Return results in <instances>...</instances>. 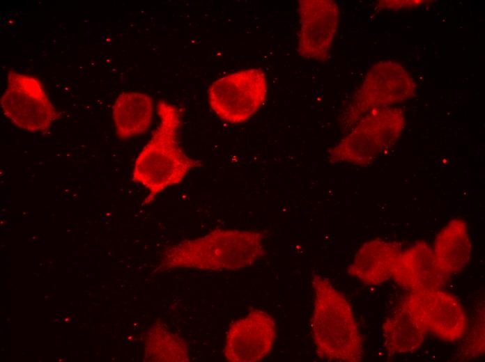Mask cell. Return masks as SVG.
<instances>
[{"label": "cell", "mask_w": 485, "mask_h": 362, "mask_svg": "<svg viewBox=\"0 0 485 362\" xmlns=\"http://www.w3.org/2000/svg\"><path fill=\"white\" fill-rule=\"evenodd\" d=\"M314 292L311 331L320 359L333 362H358L363 356L362 340L352 308L330 281L314 272Z\"/></svg>", "instance_id": "6da1fadb"}, {"label": "cell", "mask_w": 485, "mask_h": 362, "mask_svg": "<svg viewBox=\"0 0 485 362\" xmlns=\"http://www.w3.org/2000/svg\"><path fill=\"white\" fill-rule=\"evenodd\" d=\"M160 123L137 157L132 180L149 192L144 203L165 189L183 181L199 162L188 157L179 144L180 113L176 107L161 100L157 104Z\"/></svg>", "instance_id": "7a4b0ae2"}, {"label": "cell", "mask_w": 485, "mask_h": 362, "mask_svg": "<svg viewBox=\"0 0 485 362\" xmlns=\"http://www.w3.org/2000/svg\"><path fill=\"white\" fill-rule=\"evenodd\" d=\"M263 235L256 231L218 229L168 247L162 256L164 269L236 270L254 264L264 253Z\"/></svg>", "instance_id": "3957f363"}, {"label": "cell", "mask_w": 485, "mask_h": 362, "mask_svg": "<svg viewBox=\"0 0 485 362\" xmlns=\"http://www.w3.org/2000/svg\"><path fill=\"white\" fill-rule=\"evenodd\" d=\"M404 125V114L399 108L371 110L330 150L329 161L353 165L371 164L395 144Z\"/></svg>", "instance_id": "277c9868"}, {"label": "cell", "mask_w": 485, "mask_h": 362, "mask_svg": "<svg viewBox=\"0 0 485 362\" xmlns=\"http://www.w3.org/2000/svg\"><path fill=\"white\" fill-rule=\"evenodd\" d=\"M268 92L265 72L252 68L229 74L208 88V102L222 120L232 124L248 120L263 104Z\"/></svg>", "instance_id": "5b68a950"}, {"label": "cell", "mask_w": 485, "mask_h": 362, "mask_svg": "<svg viewBox=\"0 0 485 362\" xmlns=\"http://www.w3.org/2000/svg\"><path fill=\"white\" fill-rule=\"evenodd\" d=\"M416 85L398 62L380 61L372 66L346 109L344 120L355 124L371 110L388 107L410 98Z\"/></svg>", "instance_id": "8992f818"}, {"label": "cell", "mask_w": 485, "mask_h": 362, "mask_svg": "<svg viewBox=\"0 0 485 362\" xmlns=\"http://www.w3.org/2000/svg\"><path fill=\"white\" fill-rule=\"evenodd\" d=\"M1 98L3 114L17 127L31 132L46 131L59 115L36 77L9 71Z\"/></svg>", "instance_id": "52a82bcc"}, {"label": "cell", "mask_w": 485, "mask_h": 362, "mask_svg": "<svg viewBox=\"0 0 485 362\" xmlns=\"http://www.w3.org/2000/svg\"><path fill=\"white\" fill-rule=\"evenodd\" d=\"M402 302L426 333L447 342L464 336L467 317L454 295L442 289L413 291Z\"/></svg>", "instance_id": "ba28073f"}, {"label": "cell", "mask_w": 485, "mask_h": 362, "mask_svg": "<svg viewBox=\"0 0 485 362\" xmlns=\"http://www.w3.org/2000/svg\"><path fill=\"white\" fill-rule=\"evenodd\" d=\"M273 318L261 310L233 322L225 340L224 354L231 362H256L271 351L275 338Z\"/></svg>", "instance_id": "9c48e42d"}, {"label": "cell", "mask_w": 485, "mask_h": 362, "mask_svg": "<svg viewBox=\"0 0 485 362\" xmlns=\"http://www.w3.org/2000/svg\"><path fill=\"white\" fill-rule=\"evenodd\" d=\"M298 52L308 59L326 57L336 35L339 10L332 0H299Z\"/></svg>", "instance_id": "30bf717a"}, {"label": "cell", "mask_w": 485, "mask_h": 362, "mask_svg": "<svg viewBox=\"0 0 485 362\" xmlns=\"http://www.w3.org/2000/svg\"><path fill=\"white\" fill-rule=\"evenodd\" d=\"M392 278L411 292L442 289L447 281L436 264L431 246L422 240L401 251Z\"/></svg>", "instance_id": "8fae6325"}, {"label": "cell", "mask_w": 485, "mask_h": 362, "mask_svg": "<svg viewBox=\"0 0 485 362\" xmlns=\"http://www.w3.org/2000/svg\"><path fill=\"white\" fill-rule=\"evenodd\" d=\"M401 251L396 242L380 239L370 240L359 249L347 272L366 284H380L392 278Z\"/></svg>", "instance_id": "7c38bea8"}, {"label": "cell", "mask_w": 485, "mask_h": 362, "mask_svg": "<svg viewBox=\"0 0 485 362\" xmlns=\"http://www.w3.org/2000/svg\"><path fill=\"white\" fill-rule=\"evenodd\" d=\"M431 249L438 268L447 279L461 272L472 251L465 221L459 218L450 220L437 234Z\"/></svg>", "instance_id": "4fadbf2b"}, {"label": "cell", "mask_w": 485, "mask_h": 362, "mask_svg": "<svg viewBox=\"0 0 485 362\" xmlns=\"http://www.w3.org/2000/svg\"><path fill=\"white\" fill-rule=\"evenodd\" d=\"M153 116L152 98L139 92H123L115 100L112 117L116 132L121 139L144 134Z\"/></svg>", "instance_id": "5bb4252c"}, {"label": "cell", "mask_w": 485, "mask_h": 362, "mask_svg": "<svg viewBox=\"0 0 485 362\" xmlns=\"http://www.w3.org/2000/svg\"><path fill=\"white\" fill-rule=\"evenodd\" d=\"M383 347L390 354L417 349L427 333L401 302L383 324Z\"/></svg>", "instance_id": "9a60e30c"}, {"label": "cell", "mask_w": 485, "mask_h": 362, "mask_svg": "<svg viewBox=\"0 0 485 362\" xmlns=\"http://www.w3.org/2000/svg\"><path fill=\"white\" fill-rule=\"evenodd\" d=\"M185 342L165 326L152 327L146 336V359L149 361H189Z\"/></svg>", "instance_id": "2e32d148"}, {"label": "cell", "mask_w": 485, "mask_h": 362, "mask_svg": "<svg viewBox=\"0 0 485 362\" xmlns=\"http://www.w3.org/2000/svg\"><path fill=\"white\" fill-rule=\"evenodd\" d=\"M424 2L421 0L413 1H380L379 4L388 9L408 8L411 6H418Z\"/></svg>", "instance_id": "e0dca14e"}]
</instances>
